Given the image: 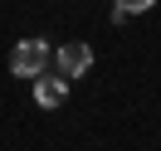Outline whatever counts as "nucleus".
Instances as JSON below:
<instances>
[{
	"label": "nucleus",
	"instance_id": "nucleus-3",
	"mask_svg": "<svg viewBox=\"0 0 161 151\" xmlns=\"http://www.w3.org/2000/svg\"><path fill=\"white\" fill-rule=\"evenodd\" d=\"M64 98H69V78H59V73H39L34 78V102L39 107H59Z\"/></svg>",
	"mask_w": 161,
	"mask_h": 151
},
{
	"label": "nucleus",
	"instance_id": "nucleus-1",
	"mask_svg": "<svg viewBox=\"0 0 161 151\" xmlns=\"http://www.w3.org/2000/svg\"><path fill=\"white\" fill-rule=\"evenodd\" d=\"M44 63H49V44L44 39H20L10 49V73L15 78H39Z\"/></svg>",
	"mask_w": 161,
	"mask_h": 151
},
{
	"label": "nucleus",
	"instance_id": "nucleus-2",
	"mask_svg": "<svg viewBox=\"0 0 161 151\" xmlns=\"http://www.w3.org/2000/svg\"><path fill=\"white\" fill-rule=\"evenodd\" d=\"M54 63H59V78H69V83H73V78H83V73L93 68V49H88L83 39H69L59 54H54Z\"/></svg>",
	"mask_w": 161,
	"mask_h": 151
},
{
	"label": "nucleus",
	"instance_id": "nucleus-4",
	"mask_svg": "<svg viewBox=\"0 0 161 151\" xmlns=\"http://www.w3.org/2000/svg\"><path fill=\"white\" fill-rule=\"evenodd\" d=\"M147 5H156V0H117V10H127V15H137V10H147Z\"/></svg>",
	"mask_w": 161,
	"mask_h": 151
}]
</instances>
